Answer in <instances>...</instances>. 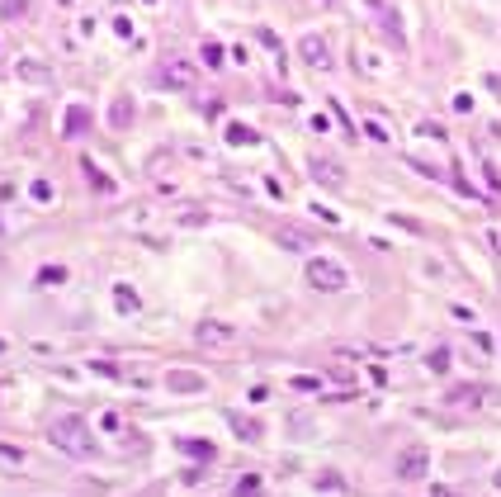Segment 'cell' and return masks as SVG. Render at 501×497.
I'll return each instance as SVG.
<instances>
[{
	"instance_id": "6da1fadb",
	"label": "cell",
	"mask_w": 501,
	"mask_h": 497,
	"mask_svg": "<svg viewBox=\"0 0 501 497\" xmlns=\"http://www.w3.org/2000/svg\"><path fill=\"white\" fill-rule=\"evenodd\" d=\"M47 440H52L57 450L76 455V460L95 450V440H90V421H85V417H52V426H47Z\"/></svg>"
},
{
	"instance_id": "7a4b0ae2",
	"label": "cell",
	"mask_w": 501,
	"mask_h": 497,
	"mask_svg": "<svg viewBox=\"0 0 501 497\" xmlns=\"http://www.w3.org/2000/svg\"><path fill=\"white\" fill-rule=\"evenodd\" d=\"M308 284H313L317 294H341L345 284H350V275L336 261H327V256H313L308 261Z\"/></svg>"
},
{
	"instance_id": "3957f363",
	"label": "cell",
	"mask_w": 501,
	"mask_h": 497,
	"mask_svg": "<svg viewBox=\"0 0 501 497\" xmlns=\"http://www.w3.org/2000/svg\"><path fill=\"white\" fill-rule=\"evenodd\" d=\"M392 474L402 483H421L425 474H430V450H425V445H407V450L392 460Z\"/></svg>"
},
{
	"instance_id": "277c9868",
	"label": "cell",
	"mask_w": 501,
	"mask_h": 497,
	"mask_svg": "<svg viewBox=\"0 0 501 497\" xmlns=\"http://www.w3.org/2000/svg\"><path fill=\"white\" fill-rule=\"evenodd\" d=\"M161 86H166V90H194V86H199V66L189 62V57H171V62L161 66Z\"/></svg>"
},
{
	"instance_id": "5b68a950",
	"label": "cell",
	"mask_w": 501,
	"mask_h": 497,
	"mask_svg": "<svg viewBox=\"0 0 501 497\" xmlns=\"http://www.w3.org/2000/svg\"><path fill=\"white\" fill-rule=\"evenodd\" d=\"M194 337H199V346H232V341H236V327H232V322H218V317H208V322L194 327Z\"/></svg>"
},
{
	"instance_id": "8992f818",
	"label": "cell",
	"mask_w": 501,
	"mask_h": 497,
	"mask_svg": "<svg viewBox=\"0 0 501 497\" xmlns=\"http://www.w3.org/2000/svg\"><path fill=\"white\" fill-rule=\"evenodd\" d=\"M298 57L317 71H327L331 66V52H327V38H317V33H303V43H298Z\"/></svg>"
},
{
	"instance_id": "52a82bcc",
	"label": "cell",
	"mask_w": 501,
	"mask_h": 497,
	"mask_svg": "<svg viewBox=\"0 0 501 497\" xmlns=\"http://www.w3.org/2000/svg\"><path fill=\"white\" fill-rule=\"evenodd\" d=\"M313 180H322V185L341 189L345 185V166L336 161V156H313Z\"/></svg>"
},
{
	"instance_id": "ba28073f",
	"label": "cell",
	"mask_w": 501,
	"mask_h": 497,
	"mask_svg": "<svg viewBox=\"0 0 501 497\" xmlns=\"http://www.w3.org/2000/svg\"><path fill=\"white\" fill-rule=\"evenodd\" d=\"M483 384H454V389H449V393H445V403H449V407H478V403H483Z\"/></svg>"
},
{
	"instance_id": "9c48e42d",
	"label": "cell",
	"mask_w": 501,
	"mask_h": 497,
	"mask_svg": "<svg viewBox=\"0 0 501 497\" xmlns=\"http://www.w3.org/2000/svg\"><path fill=\"white\" fill-rule=\"evenodd\" d=\"M166 389H175V393H204V374L171 370V374H166Z\"/></svg>"
},
{
	"instance_id": "30bf717a",
	"label": "cell",
	"mask_w": 501,
	"mask_h": 497,
	"mask_svg": "<svg viewBox=\"0 0 501 497\" xmlns=\"http://www.w3.org/2000/svg\"><path fill=\"white\" fill-rule=\"evenodd\" d=\"M62 128H66V138H85V128H90V109H85V105H71Z\"/></svg>"
},
{
	"instance_id": "8fae6325",
	"label": "cell",
	"mask_w": 501,
	"mask_h": 497,
	"mask_svg": "<svg viewBox=\"0 0 501 497\" xmlns=\"http://www.w3.org/2000/svg\"><path fill=\"white\" fill-rule=\"evenodd\" d=\"M274 242H279V247H289V251H313V237L303 233V228H279V233H274Z\"/></svg>"
},
{
	"instance_id": "7c38bea8",
	"label": "cell",
	"mask_w": 501,
	"mask_h": 497,
	"mask_svg": "<svg viewBox=\"0 0 501 497\" xmlns=\"http://www.w3.org/2000/svg\"><path fill=\"white\" fill-rule=\"evenodd\" d=\"M15 71H19L24 81H52V66H47V62H38V57H24V62H19Z\"/></svg>"
},
{
	"instance_id": "4fadbf2b",
	"label": "cell",
	"mask_w": 501,
	"mask_h": 497,
	"mask_svg": "<svg viewBox=\"0 0 501 497\" xmlns=\"http://www.w3.org/2000/svg\"><path fill=\"white\" fill-rule=\"evenodd\" d=\"M232 431L241 435V440H260V435H265V431H260V421H255V417H241V412H232Z\"/></svg>"
},
{
	"instance_id": "5bb4252c",
	"label": "cell",
	"mask_w": 501,
	"mask_h": 497,
	"mask_svg": "<svg viewBox=\"0 0 501 497\" xmlns=\"http://www.w3.org/2000/svg\"><path fill=\"white\" fill-rule=\"evenodd\" d=\"M109 124H114V128H128V124H133V100H123V95L114 100V109H109Z\"/></svg>"
},
{
	"instance_id": "9a60e30c",
	"label": "cell",
	"mask_w": 501,
	"mask_h": 497,
	"mask_svg": "<svg viewBox=\"0 0 501 497\" xmlns=\"http://www.w3.org/2000/svg\"><path fill=\"white\" fill-rule=\"evenodd\" d=\"M425 370H430V374H445V370H449V346H435V351L425 356Z\"/></svg>"
},
{
	"instance_id": "2e32d148",
	"label": "cell",
	"mask_w": 501,
	"mask_h": 497,
	"mask_svg": "<svg viewBox=\"0 0 501 497\" xmlns=\"http://www.w3.org/2000/svg\"><path fill=\"white\" fill-rule=\"evenodd\" d=\"M66 280V265H43V270H38V284H43V289H52V284H62Z\"/></svg>"
},
{
	"instance_id": "e0dca14e",
	"label": "cell",
	"mask_w": 501,
	"mask_h": 497,
	"mask_svg": "<svg viewBox=\"0 0 501 497\" xmlns=\"http://www.w3.org/2000/svg\"><path fill=\"white\" fill-rule=\"evenodd\" d=\"M313 488H322V493H341V488H345V479L336 474V469H327V474H317V483H313Z\"/></svg>"
},
{
	"instance_id": "ac0fdd59",
	"label": "cell",
	"mask_w": 501,
	"mask_h": 497,
	"mask_svg": "<svg viewBox=\"0 0 501 497\" xmlns=\"http://www.w3.org/2000/svg\"><path fill=\"white\" fill-rule=\"evenodd\" d=\"M199 57H204V66H222V62H227V57H222V43H213V38L204 43V52H199Z\"/></svg>"
},
{
	"instance_id": "d6986e66",
	"label": "cell",
	"mask_w": 501,
	"mask_h": 497,
	"mask_svg": "<svg viewBox=\"0 0 501 497\" xmlns=\"http://www.w3.org/2000/svg\"><path fill=\"white\" fill-rule=\"evenodd\" d=\"M24 10H29V0H0V15L5 19H19Z\"/></svg>"
},
{
	"instance_id": "ffe728a7",
	"label": "cell",
	"mask_w": 501,
	"mask_h": 497,
	"mask_svg": "<svg viewBox=\"0 0 501 497\" xmlns=\"http://www.w3.org/2000/svg\"><path fill=\"white\" fill-rule=\"evenodd\" d=\"M227 142H232V147H236V142H246V147H250V142H255V133H250V128H241V124H232V128H227Z\"/></svg>"
},
{
	"instance_id": "44dd1931",
	"label": "cell",
	"mask_w": 501,
	"mask_h": 497,
	"mask_svg": "<svg viewBox=\"0 0 501 497\" xmlns=\"http://www.w3.org/2000/svg\"><path fill=\"white\" fill-rule=\"evenodd\" d=\"M80 171H85V180H95L99 189H114V180H104V175H99V166H90V161H80Z\"/></svg>"
},
{
	"instance_id": "7402d4cb",
	"label": "cell",
	"mask_w": 501,
	"mask_h": 497,
	"mask_svg": "<svg viewBox=\"0 0 501 497\" xmlns=\"http://www.w3.org/2000/svg\"><path fill=\"white\" fill-rule=\"evenodd\" d=\"M180 445H185L189 455H199V460H213V445H208V440H180Z\"/></svg>"
},
{
	"instance_id": "603a6c76",
	"label": "cell",
	"mask_w": 501,
	"mask_h": 497,
	"mask_svg": "<svg viewBox=\"0 0 501 497\" xmlns=\"http://www.w3.org/2000/svg\"><path fill=\"white\" fill-rule=\"evenodd\" d=\"M294 389H298V393H317V389H322V379H313V374H298Z\"/></svg>"
},
{
	"instance_id": "cb8c5ba5",
	"label": "cell",
	"mask_w": 501,
	"mask_h": 497,
	"mask_svg": "<svg viewBox=\"0 0 501 497\" xmlns=\"http://www.w3.org/2000/svg\"><path fill=\"white\" fill-rule=\"evenodd\" d=\"M33 199L47 204V199H52V185H47V180H33Z\"/></svg>"
},
{
	"instance_id": "d4e9b609",
	"label": "cell",
	"mask_w": 501,
	"mask_h": 497,
	"mask_svg": "<svg viewBox=\"0 0 501 497\" xmlns=\"http://www.w3.org/2000/svg\"><path fill=\"white\" fill-rule=\"evenodd\" d=\"M119 308H138V294H133V289H119Z\"/></svg>"
},
{
	"instance_id": "484cf974",
	"label": "cell",
	"mask_w": 501,
	"mask_h": 497,
	"mask_svg": "<svg viewBox=\"0 0 501 497\" xmlns=\"http://www.w3.org/2000/svg\"><path fill=\"white\" fill-rule=\"evenodd\" d=\"M255 488H260V479H255V474H250V479H236V493H255Z\"/></svg>"
},
{
	"instance_id": "4316f807",
	"label": "cell",
	"mask_w": 501,
	"mask_h": 497,
	"mask_svg": "<svg viewBox=\"0 0 501 497\" xmlns=\"http://www.w3.org/2000/svg\"><path fill=\"white\" fill-rule=\"evenodd\" d=\"M364 133H369V138H374V142H388V133H383V128H378L374 119H369V124H364Z\"/></svg>"
},
{
	"instance_id": "83f0119b",
	"label": "cell",
	"mask_w": 501,
	"mask_h": 497,
	"mask_svg": "<svg viewBox=\"0 0 501 497\" xmlns=\"http://www.w3.org/2000/svg\"><path fill=\"white\" fill-rule=\"evenodd\" d=\"M0 455H5L10 464H19V460H24V450H15V445H0Z\"/></svg>"
},
{
	"instance_id": "f1b7e54d",
	"label": "cell",
	"mask_w": 501,
	"mask_h": 497,
	"mask_svg": "<svg viewBox=\"0 0 501 497\" xmlns=\"http://www.w3.org/2000/svg\"><path fill=\"white\" fill-rule=\"evenodd\" d=\"M487 86H492V90H497V95H501V76H487Z\"/></svg>"
},
{
	"instance_id": "f546056e",
	"label": "cell",
	"mask_w": 501,
	"mask_h": 497,
	"mask_svg": "<svg viewBox=\"0 0 501 497\" xmlns=\"http://www.w3.org/2000/svg\"><path fill=\"white\" fill-rule=\"evenodd\" d=\"M322 5H336V0H322Z\"/></svg>"
},
{
	"instance_id": "4dcf8cb0",
	"label": "cell",
	"mask_w": 501,
	"mask_h": 497,
	"mask_svg": "<svg viewBox=\"0 0 501 497\" xmlns=\"http://www.w3.org/2000/svg\"><path fill=\"white\" fill-rule=\"evenodd\" d=\"M497 488H501V474H497Z\"/></svg>"
}]
</instances>
